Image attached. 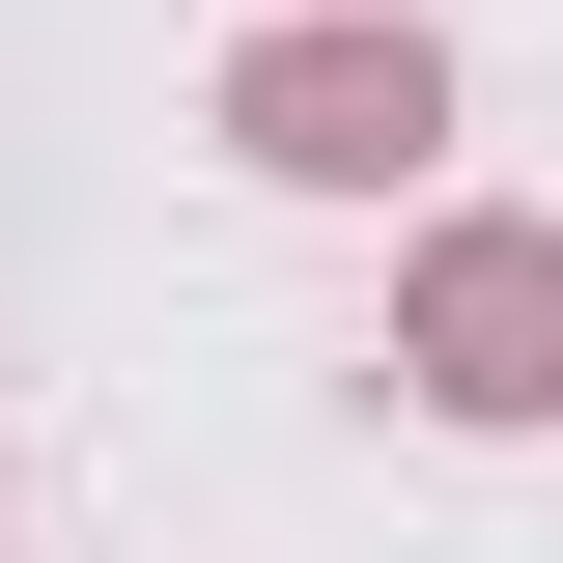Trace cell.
<instances>
[{
	"label": "cell",
	"instance_id": "1",
	"mask_svg": "<svg viewBox=\"0 0 563 563\" xmlns=\"http://www.w3.org/2000/svg\"><path fill=\"white\" fill-rule=\"evenodd\" d=\"M254 141H282V169H395V141H422V57H282Z\"/></svg>",
	"mask_w": 563,
	"mask_h": 563
},
{
	"label": "cell",
	"instance_id": "2",
	"mask_svg": "<svg viewBox=\"0 0 563 563\" xmlns=\"http://www.w3.org/2000/svg\"><path fill=\"white\" fill-rule=\"evenodd\" d=\"M451 395H563V254H451Z\"/></svg>",
	"mask_w": 563,
	"mask_h": 563
}]
</instances>
